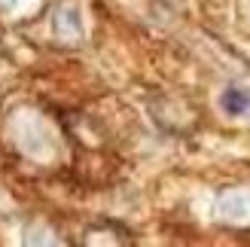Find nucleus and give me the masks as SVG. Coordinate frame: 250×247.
<instances>
[{
    "label": "nucleus",
    "instance_id": "1",
    "mask_svg": "<svg viewBox=\"0 0 250 247\" xmlns=\"http://www.w3.org/2000/svg\"><path fill=\"white\" fill-rule=\"evenodd\" d=\"M220 104H223V110H226L229 116H244V113H250V95L244 89H226V92H223V98H220Z\"/></svg>",
    "mask_w": 250,
    "mask_h": 247
}]
</instances>
